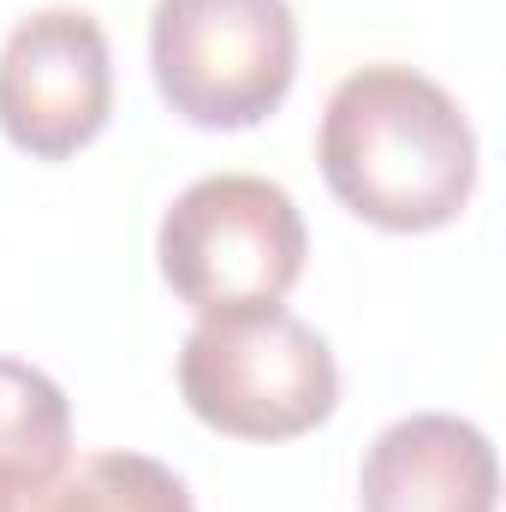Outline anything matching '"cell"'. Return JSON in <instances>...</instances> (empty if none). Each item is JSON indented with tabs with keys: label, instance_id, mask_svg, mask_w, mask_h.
Instances as JSON below:
<instances>
[{
	"label": "cell",
	"instance_id": "6da1fadb",
	"mask_svg": "<svg viewBox=\"0 0 506 512\" xmlns=\"http://www.w3.org/2000/svg\"><path fill=\"white\" fill-rule=\"evenodd\" d=\"M316 161L328 191L381 233H435L459 221L477 191L471 120L435 78L393 60L334 84Z\"/></svg>",
	"mask_w": 506,
	"mask_h": 512
},
{
	"label": "cell",
	"instance_id": "7a4b0ae2",
	"mask_svg": "<svg viewBox=\"0 0 506 512\" xmlns=\"http://www.w3.org/2000/svg\"><path fill=\"white\" fill-rule=\"evenodd\" d=\"M179 393L197 423L233 441H298L340 405L334 346L286 304L197 316L179 352Z\"/></svg>",
	"mask_w": 506,
	"mask_h": 512
},
{
	"label": "cell",
	"instance_id": "3957f363",
	"mask_svg": "<svg viewBox=\"0 0 506 512\" xmlns=\"http://www.w3.org/2000/svg\"><path fill=\"white\" fill-rule=\"evenodd\" d=\"M149 72L191 126H262L298 78V18L286 0H155Z\"/></svg>",
	"mask_w": 506,
	"mask_h": 512
},
{
	"label": "cell",
	"instance_id": "277c9868",
	"mask_svg": "<svg viewBox=\"0 0 506 512\" xmlns=\"http://www.w3.org/2000/svg\"><path fill=\"white\" fill-rule=\"evenodd\" d=\"M161 280L197 316L280 304L310 256L298 203L256 173H209L173 197L155 233Z\"/></svg>",
	"mask_w": 506,
	"mask_h": 512
},
{
	"label": "cell",
	"instance_id": "5b68a950",
	"mask_svg": "<svg viewBox=\"0 0 506 512\" xmlns=\"http://www.w3.org/2000/svg\"><path fill=\"white\" fill-rule=\"evenodd\" d=\"M114 114L108 36L78 6H42L0 48V131L30 161H66Z\"/></svg>",
	"mask_w": 506,
	"mask_h": 512
},
{
	"label": "cell",
	"instance_id": "8992f818",
	"mask_svg": "<svg viewBox=\"0 0 506 512\" xmlns=\"http://www.w3.org/2000/svg\"><path fill=\"white\" fill-rule=\"evenodd\" d=\"M501 465L477 423L453 411H411L387 423L358 471L364 512H495Z\"/></svg>",
	"mask_w": 506,
	"mask_h": 512
},
{
	"label": "cell",
	"instance_id": "52a82bcc",
	"mask_svg": "<svg viewBox=\"0 0 506 512\" xmlns=\"http://www.w3.org/2000/svg\"><path fill=\"white\" fill-rule=\"evenodd\" d=\"M72 405L36 364L0 358V489H42L66 471Z\"/></svg>",
	"mask_w": 506,
	"mask_h": 512
},
{
	"label": "cell",
	"instance_id": "ba28073f",
	"mask_svg": "<svg viewBox=\"0 0 506 512\" xmlns=\"http://www.w3.org/2000/svg\"><path fill=\"white\" fill-rule=\"evenodd\" d=\"M24 512H197L179 471L149 453H90L24 495Z\"/></svg>",
	"mask_w": 506,
	"mask_h": 512
},
{
	"label": "cell",
	"instance_id": "9c48e42d",
	"mask_svg": "<svg viewBox=\"0 0 506 512\" xmlns=\"http://www.w3.org/2000/svg\"><path fill=\"white\" fill-rule=\"evenodd\" d=\"M24 495L30 489H0V512H24Z\"/></svg>",
	"mask_w": 506,
	"mask_h": 512
}]
</instances>
